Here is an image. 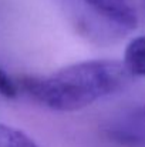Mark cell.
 <instances>
[{"label": "cell", "mask_w": 145, "mask_h": 147, "mask_svg": "<svg viewBox=\"0 0 145 147\" xmlns=\"http://www.w3.org/2000/svg\"><path fill=\"white\" fill-rule=\"evenodd\" d=\"M142 1H144V7H145V0H142Z\"/></svg>", "instance_id": "52a82bcc"}, {"label": "cell", "mask_w": 145, "mask_h": 147, "mask_svg": "<svg viewBox=\"0 0 145 147\" xmlns=\"http://www.w3.org/2000/svg\"><path fill=\"white\" fill-rule=\"evenodd\" d=\"M19 93V87L16 80H13L11 77H9L1 69H0V94L4 97L13 98L17 96Z\"/></svg>", "instance_id": "8992f818"}, {"label": "cell", "mask_w": 145, "mask_h": 147, "mask_svg": "<svg viewBox=\"0 0 145 147\" xmlns=\"http://www.w3.org/2000/svg\"><path fill=\"white\" fill-rule=\"evenodd\" d=\"M124 66L131 76L145 77V36L131 40L124 54Z\"/></svg>", "instance_id": "277c9868"}, {"label": "cell", "mask_w": 145, "mask_h": 147, "mask_svg": "<svg viewBox=\"0 0 145 147\" xmlns=\"http://www.w3.org/2000/svg\"><path fill=\"white\" fill-rule=\"evenodd\" d=\"M0 147H39L24 131L0 123Z\"/></svg>", "instance_id": "5b68a950"}, {"label": "cell", "mask_w": 145, "mask_h": 147, "mask_svg": "<svg viewBox=\"0 0 145 147\" xmlns=\"http://www.w3.org/2000/svg\"><path fill=\"white\" fill-rule=\"evenodd\" d=\"M131 74L124 63L88 60L67 66L47 76H23L19 92L55 111L81 110L122 89Z\"/></svg>", "instance_id": "6da1fadb"}, {"label": "cell", "mask_w": 145, "mask_h": 147, "mask_svg": "<svg viewBox=\"0 0 145 147\" xmlns=\"http://www.w3.org/2000/svg\"><path fill=\"white\" fill-rule=\"evenodd\" d=\"M107 134L121 147H145V103L115 117Z\"/></svg>", "instance_id": "3957f363"}, {"label": "cell", "mask_w": 145, "mask_h": 147, "mask_svg": "<svg viewBox=\"0 0 145 147\" xmlns=\"http://www.w3.org/2000/svg\"><path fill=\"white\" fill-rule=\"evenodd\" d=\"M77 24L97 39H112L137 26L132 0H68Z\"/></svg>", "instance_id": "7a4b0ae2"}]
</instances>
